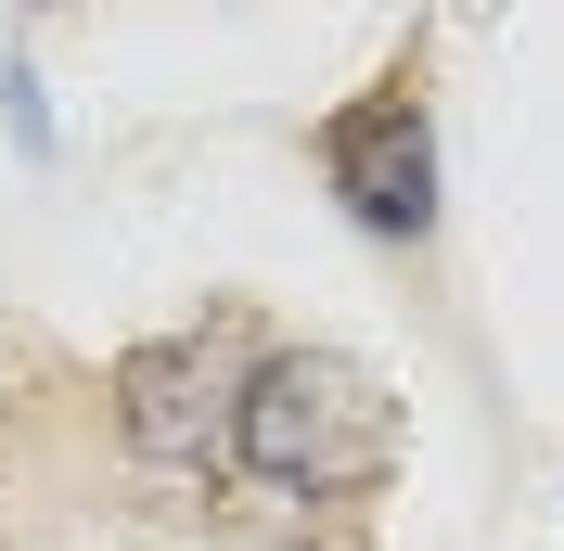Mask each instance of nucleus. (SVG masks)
I'll return each mask as SVG.
<instances>
[{
	"mask_svg": "<svg viewBox=\"0 0 564 551\" xmlns=\"http://www.w3.org/2000/svg\"><path fill=\"white\" fill-rule=\"evenodd\" d=\"M231 462L257 487H282V500H359L398 462V411H386V385L359 372V359L282 346V359L245 372V398H231Z\"/></svg>",
	"mask_w": 564,
	"mask_h": 551,
	"instance_id": "f257e3e1",
	"label": "nucleus"
},
{
	"mask_svg": "<svg viewBox=\"0 0 564 551\" xmlns=\"http://www.w3.org/2000/svg\"><path fill=\"white\" fill-rule=\"evenodd\" d=\"M231 398H245V372L206 334H154L116 359V436L141 462H218L231 449Z\"/></svg>",
	"mask_w": 564,
	"mask_h": 551,
	"instance_id": "f03ea898",
	"label": "nucleus"
},
{
	"mask_svg": "<svg viewBox=\"0 0 564 551\" xmlns=\"http://www.w3.org/2000/svg\"><path fill=\"white\" fill-rule=\"evenodd\" d=\"M321 168H334V193H347L359 231H386V244H423V231H436V141H423V104H411V90L347 104L334 129H321Z\"/></svg>",
	"mask_w": 564,
	"mask_h": 551,
	"instance_id": "7ed1b4c3",
	"label": "nucleus"
},
{
	"mask_svg": "<svg viewBox=\"0 0 564 551\" xmlns=\"http://www.w3.org/2000/svg\"><path fill=\"white\" fill-rule=\"evenodd\" d=\"M0 104H13V141H52V129H39V77L26 65H0Z\"/></svg>",
	"mask_w": 564,
	"mask_h": 551,
	"instance_id": "20e7f679",
	"label": "nucleus"
},
{
	"mask_svg": "<svg viewBox=\"0 0 564 551\" xmlns=\"http://www.w3.org/2000/svg\"><path fill=\"white\" fill-rule=\"evenodd\" d=\"M270 551H359L347 526H308V539H270Z\"/></svg>",
	"mask_w": 564,
	"mask_h": 551,
	"instance_id": "39448f33",
	"label": "nucleus"
}]
</instances>
